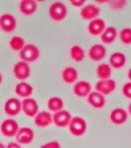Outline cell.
Returning <instances> with one entry per match:
<instances>
[{"mask_svg":"<svg viewBox=\"0 0 131 148\" xmlns=\"http://www.w3.org/2000/svg\"><path fill=\"white\" fill-rule=\"evenodd\" d=\"M73 92L78 97H88L92 92V86L88 81H79L75 83Z\"/></svg>","mask_w":131,"mask_h":148,"instance_id":"obj_14","label":"cell"},{"mask_svg":"<svg viewBox=\"0 0 131 148\" xmlns=\"http://www.w3.org/2000/svg\"><path fill=\"white\" fill-rule=\"evenodd\" d=\"M106 54V47L101 44L94 45L89 49V56L94 61H100L102 59H104Z\"/></svg>","mask_w":131,"mask_h":148,"instance_id":"obj_16","label":"cell"},{"mask_svg":"<svg viewBox=\"0 0 131 148\" xmlns=\"http://www.w3.org/2000/svg\"><path fill=\"white\" fill-rule=\"evenodd\" d=\"M61 76H62V79L65 83L72 84V83H75L76 80L78 79V71L72 66H68V67L63 69Z\"/></svg>","mask_w":131,"mask_h":148,"instance_id":"obj_22","label":"cell"},{"mask_svg":"<svg viewBox=\"0 0 131 148\" xmlns=\"http://www.w3.org/2000/svg\"><path fill=\"white\" fill-rule=\"evenodd\" d=\"M13 74L19 80H26L31 75V68L29 63L25 61H18L13 67Z\"/></svg>","mask_w":131,"mask_h":148,"instance_id":"obj_5","label":"cell"},{"mask_svg":"<svg viewBox=\"0 0 131 148\" xmlns=\"http://www.w3.org/2000/svg\"><path fill=\"white\" fill-rule=\"evenodd\" d=\"M119 38L121 42L124 45H130L131 44V28H124L120 31Z\"/></svg>","mask_w":131,"mask_h":148,"instance_id":"obj_28","label":"cell"},{"mask_svg":"<svg viewBox=\"0 0 131 148\" xmlns=\"http://www.w3.org/2000/svg\"><path fill=\"white\" fill-rule=\"evenodd\" d=\"M100 8L97 5L94 4H88V5L84 6L82 10L80 11V16L84 20H95L100 15Z\"/></svg>","mask_w":131,"mask_h":148,"instance_id":"obj_12","label":"cell"},{"mask_svg":"<svg viewBox=\"0 0 131 148\" xmlns=\"http://www.w3.org/2000/svg\"><path fill=\"white\" fill-rule=\"evenodd\" d=\"M2 80H3V77H2V74L0 73V84L2 83Z\"/></svg>","mask_w":131,"mask_h":148,"instance_id":"obj_37","label":"cell"},{"mask_svg":"<svg viewBox=\"0 0 131 148\" xmlns=\"http://www.w3.org/2000/svg\"><path fill=\"white\" fill-rule=\"evenodd\" d=\"M17 21L11 14H3L0 16V29L6 33H11L16 29Z\"/></svg>","mask_w":131,"mask_h":148,"instance_id":"obj_8","label":"cell"},{"mask_svg":"<svg viewBox=\"0 0 131 148\" xmlns=\"http://www.w3.org/2000/svg\"><path fill=\"white\" fill-rule=\"evenodd\" d=\"M108 3H109V5H111V7H113L114 9H120V8H122V7H124L126 2L122 1V0H119V1H109Z\"/></svg>","mask_w":131,"mask_h":148,"instance_id":"obj_31","label":"cell"},{"mask_svg":"<svg viewBox=\"0 0 131 148\" xmlns=\"http://www.w3.org/2000/svg\"><path fill=\"white\" fill-rule=\"evenodd\" d=\"M6 148H22V146L18 142H10L7 144Z\"/></svg>","mask_w":131,"mask_h":148,"instance_id":"obj_33","label":"cell"},{"mask_svg":"<svg viewBox=\"0 0 131 148\" xmlns=\"http://www.w3.org/2000/svg\"><path fill=\"white\" fill-rule=\"evenodd\" d=\"M20 128H19L18 123L13 119H7V120L2 121L0 125V131L6 137L16 136Z\"/></svg>","mask_w":131,"mask_h":148,"instance_id":"obj_4","label":"cell"},{"mask_svg":"<svg viewBox=\"0 0 131 148\" xmlns=\"http://www.w3.org/2000/svg\"><path fill=\"white\" fill-rule=\"evenodd\" d=\"M128 112H129V114H131V103L129 104V106H128Z\"/></svg>","mask_w":131,"mask_h":148,"instance_id":"obj_35","label":"cell"},{"mask_svg":"<svg viewBox=\"0 0 131 148\" xmlns=\"http://www.w3.org/2000/svg\"><path fill=\"white\" fill-rule=\"evenodd\" d=\"M106 28V23L103 19L97 18L95 20L90 21L89 25H88V32L92 36H100L103 34Z\"/></svg>","mask_w":131,"mask_h":148,"instance_id":"obj_13","label":"cell"},{"mask_svg":"<svg viewBox=\"0 0 131 148\" xmlns=\"http://www.w3.org/2000/svg\"><path fill=\"white\" fill-rule=\"evenodd\" d=\"M19 9L23 15L31 16L37 11L38 3L34 0H22L19 4Z\"/></svg>","mask_w":131,"mask_h":148,"instance_id":"obj_17","label":"cell"},{"mask_svg":"<svg viewBox=\"0 0 131 148\" xmlns=\"http://www.w3.org/2000/svg\"><path fill=\"white\" fill-rule=\"evenodd\" d=\"M40 57V49L37 46L33 44L26 45L23 47V49L20 51V58L22 61H25L27 63L34 62Z\"/></svg>","mask_w":131,"mask_h":148,"instance_id":"obj_2","label":"cell"},{"mask_svg":"<svg viewBox=\"0 0 131 148\" xmlns=\"http://www.w3.org/2000/svg\"><path fill=\"white\" fill-rule=\"evenodd\" d=\"M40 148H61V145L58 141H49L42 144Z\"/></svg>","mask_w":131,"mask_h":148,"instance_id":"obj_30","label":"cell"},{"mask_svg":"<svg viewBox=\"0 0 131 148\" xmlns=\"http://www.w3.org/2000/svg\"><path fill=\"white\" fill-rule=\"evenodd\" d=\"M22 111L28 116H35L39 113V104L33 98H26L22 102Z\"/></svg>","mask_w":131,"mask_h":148,"instance_id":"obj_7","label":"cell"},{"mask_svg":"<svg viewBox=\"0 0 131 148\" xmlns=\"http://www.w3.org/2000/svg\"><path fill=\"white\" fill-rule=\"evenodd\" d=\"M88 102L94 108L102 109L104 108V104H106V99H104V95H102L101 93L94 91L90 93L89 96H88Z\"/></svg>","mask_w":131,"mask_h":148,"instance_id":"obj_19","label":"cell"},{"mask_svg":"<svg viewBox=\"0 0 131 148\" xmlns=\"http://www.w3.org/2000/svg\"><path fill=\"white\" fill-rule=\"evenodd\" d=\"M48 14L49 17L55 22H59L65 19L67 16V8H66L65 4H63L62 2H53L48 9Z\"/></svg>","mask_w":131,"mask_h":148,"instance_id":"obj_1","label":"cell"},{"mask_svg":"<svg viewBox=\"0 0 131 148\" xmlns=\"http://www.w3.org/2000/svg\"><path fill=\"white\" fill-rule=\"evenodd\" d=\"M25 46V40L22 37H20V36H14L9 40V47H10L11 49H13L15 51H21Z\"/></svg>","mask_w":131,"mask_h":148,"instance_id":"obj_26","label":"cell"},{"mask_svg":"<svg viewBox=\"0 0 131 148\" xmlns=\"http://www.w3.org/2000/svg\"><path fill=\"white\" fill-rule=\"evenodd\" d=\"M52 123V114L49 112H39L35 116V125L39 127H46Z\"/></svg>","mask_w":131,"mask_h":148,"instance_id":"obj_18","label":"cell"},{"mask_svg":"<svg viewBox=\"0 0 131 148\" xmlns=\"http://www.w3.org/2000/svg\"><path fill=\"white\" fill-rule=\"evenodd\" d=\"M34 130L30 127H21L16 134V139L19 144H30L34 140Z\"/></svg>","mask_w":131,"mask_h":148,"instance_id":"obj_11","label":"cell"},{"mask_svg":"<svg viewBox=\"0 0 131 148\" xmlns=\"http://www.w3.org/2000/svg\"><path fill=\"white\" fill-rule=\"evenodd\" d=\"M63 106H64V103L62 101V99L59 97H51L47 101V107H48L49 111L53 112V113L62 111Z\"/></svg>","mask_w":131,"mask_h":148,"instance_id":"obj_24","label":"cell"},{"mask_svg":"<svg viewBox=\"0 0 131 148\" xmlns=\"http://www.w3.org/2000/svg\"><path fill=\"white\" fill-rule=\"evenodd\" d=\"M71 120V114L67 111H59L57 113H54L52 116V123H54V125L59 126V127H65V126L69 125Z\"/></svg>","mask_w":131,"mask_h":148,"instance_id":"obj_10","label":"cell"},{"mask_svg":"<svg viewBox=\"0 0 131 148\" xmlns=\"http://www.w3.org/2000/svg\"><path fill=\"white\" fill-rule=\"evenodd\" d=\"M127 118H128L127 112L120 108L113 110L111 114H109V119H111V123L113 125H123L127 121Z\"/></svg>","mask_w":131,"mask_h":148,"instance_id":"obj_15","label":"cell"},{"mask_svg":"<svg viewBox=\"0 0 131 148\" xmlns=\"http://www.w3.org/2000/svg\"><path fill=\"white\" fill-rule=\"evenodd\" d=\"M69 53H70L71 58H72L74 61H77V62H80V61H82L83 59L85 58L84 49H83L80 46L71 47L70 51H69Z\"/></svg>","mask_w":131,"mask_h":148,"instance_id":"obj_27","label":"cell"},{"mask_svg":"<svg viewBox=\"0 0 131 148\" xmlns=\"http://www.w3.org/2000/svg\"><path fill=\"white\" fill-rule=\"evenodd\" d=\"M127 76H128V78H129V80H130V82H131V68L129 69V70H128Z\"/></svg>","mask_w":131,"mask_h":148,"instance_id":"obj_34","label":"cell"},{"mask_svg":"<svg viewBox=\"0 0 131 148\" xmlns=\"http://www.w3.org/2000/svg\"><path fill=\"white\" fill-rule=\"evenodd\" d=\"M96 73H97V76L101 80L109 79V77H111V66L106 63L100 64L97 67Z\"/></svg>","mask_w":131,"mask_h":148,"instance_id":"obj_25","label":"cell"},{"mask_svg":"<svg viewBox=\"0 0 131 148\" xmlns=\"http://www.w3.org/2000/svg\"><path fill=\"white\" fill-rule=\"evenodd\" d=\"M126 63V56L124 53L119 51L113 52L109 57V64L111 66H113V68H121L125 65Z\"/></svg>","mask_w":131,"mask_h":148,"instance_id":"obj_21","label":"cell"},{"mask_svg":"<svg viewBox=\"0 0 131 148\" xmlns=\"http://www.w3.org/2000/svg\"><path fill=\"white\" fill-rule=\"evenodd\" d=\"M22 111V103L17 98H10L4 104V112L10 116H17Z\"/></svg>","mask_w":131,"mask_h":148,"instance_id":"obj_6","label":"cell"},{"mask_svg":"<svg viewBox=\"0 0 131 148\" xmlns=\"http://www.w3.org/2000/svg\"><path fill=\"white\" fill-rule=\"evenodd\" d=\"M87 130V123L83 118L75 116L71 120L69 123V131L72 135L80 137L85 134Z\"/></svg>","mask_w":131,"mask_h":148,"instance_id":"obj_3","label":"cell"},{"mask_svg":"<svg viewBox=\"0 0 131 148\" xmlns=\"http://www.w3.org/2000/svg\"><path fill=\"white\" fill-rule=\"evenodd\" d=\"M70 3L74 7H81L85 4V0H71Z\"/></svg>","mask_w":131,"mask_h":148,"instance_id":"obj_32","label":"cell"},{"mask_svg":"<svg viewBox=\"0 0 131 148\" xmlns=\"http://www.w3.org/2000/svg\"><path fill=\"white\" fill-rule=\"evenodd\" d=\"M122 94L128 99H131V82L125 83L122 86Z\"/></svg>","mask_w":131,"mask_h":148,"instance_id":"obj_29","label":"cell"},{"mask_svg":"<svg viewBox=\"0 0 131 148\" xmlns=\"http://www.w3.org/2000/svg\"><path fill=\"white\" fill-rule=\"evenodd\" d=\"M0 148H6V146L3 144V143H1V142H0Z\"/></svg>","mask_w":131,"mask_h":148,"instance_id":"obj_36","label":"cell"},{"mask_svg":"<svg viewBox=\"0 0 131 148\" xmlns=\"http://www.w3.org/2000/svg\"><path fill=\"white\" fill-rule=\"evenodd\" d=\"M33 87L31 86L29 83L25 82V81H22V82L18 83L15 87V93L18 95L19 97L22 98H30L31 95L33 94Z\"/></svg>","mask_w":131,"mask_h":148,"instance_id":"obj_20","label":"cell"},{"mask_svg":"<svg viewBox=\"0 0 131 148\" xmlns=\"http://www.w3.org/2000/svg\"><path fill=\"white\" fill-rule=\"evenodd\" d=\"M116 88V82L113 79L100 80L96 84L97 92L101 93L102 95H109L111 94Z\"/></svg>","mask_w":131,"mask_h":148,"instance_id":"obj_9","label":"cell"},{"mask_svg":"<svg viewBox=\"0 0 131 148\" xmlns=\"http://www.w3.org/2000/svg\"><path fill=\"white\" fill-rule=\"evenodd\" d=\"M116 37H117V31L114 27H108L101 35V40L104 44L111 45L115 40Z\"/></svg>","mask_w":131,"mask_h":148,"instance_id":"obj_23","label":"cell"}]
</instances>
